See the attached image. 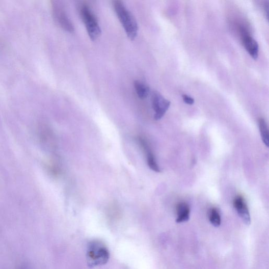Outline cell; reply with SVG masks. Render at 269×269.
Here are the masks:
<instances>
[{"label": "cell", "mask_w": 269, "mask_h": 269, "mask_svg": "<svg viewBox=\"0 0 269 269\" xmlns=\"http://www.w3.org/2000/svg\"><path fill=\"white\" fill-rule=\"evenodd\" d=\"M242 39L245 47L250 56L256 60L259 56V45L257 42L249 36L245 29H242Z\"/></svg>", "instance_id": "cell-7"}, {"label": "cell", "mask_w": 269, "mask_h": 269, "mask_svg": "<svg viewBox=\"0 0 269 269\" xmlns=\"http://www.w3.org/2000/svg\"><path fill=\"white\" fill-rule=\"evenodd\" d=\"M79 14L90 39L93 41H96L102 34L96 16L89 6L86 4L80 5Z\"/></svg>", "instance_id": "cell-3"}, {"label": "cell", "mask_w": 269, "mask_h": 269, "mask_svg": "<svg viewBox=\"0 0 269 269\" xmlns=\"http://www.w3.org/2000/svg\"><path fill=\"white\" fill-rule=\"evenodd\" d=\"M113 7L117 18L123 26L128 38L131 41L134 40L136 39L139 31V26L136 18L122 2H113Z\"/></svg>", "instance_id": "cell-1"}, {"label": "cell", "mask_w": 269, "mask_h": 269, "mask_svg": "<svg viewBox=\"0 0 269 269\" xmlns=\"http://www.w3.org/2000/svg\"><path fill=\"white\" fill-rule=\"evenodd\" d=\"M176 211L177 214L176 223L186 222L190 220L191 210L187 203H184V202L179 203L177 206Z\"/></svg>", "instance_id": "cell-9"}, {"label": "cell", "mask_w": 269, "mask_h": 269, "mask_svg": "<svg viewBox=\"0 0 269 269\" xmlns=\"http://www.w3.org/2000/svg\"><path fill=\"white\" fill-rule=\"evenodd\" d=\"M182 97L184 102L189 105H193L195 102L194 99L187 95H183Z\"/></svg>", "instance_id": "cell-13"}, {"label": "cell", "mask_w": 269, "mask_h": 269, "mask_svg": "<svg viewBox=\"0 0 269 269\" xmlns=\"http://www.w3.org/2000/svg\"><path fill=\"white\" fill-rule=\"evenodd\" d=\"M233 206L244 223L247 225L251 224V217L249 209L244 198L237 196L233 200Z\"/></svg>", "instance_id": "cell-6"}, {"label": "cell", "mask_w": 269, "mask_h": 269, "mask_svg": "<svg viewBox=\"0 0 269 269\" xmlns=\"http://www.w3.org/2000/svg\"><path fill=\"white\" fill-rule=\"evenodd\" d=\"M139 142L146 154L147 164L151 170H153L155 172H160V168L157 163L155 157L152 152V151L151 150V149L147 141L144 139L140 138L139 139Z\"/></svg>", "instance_id": "cell-8"}, {"label": "cell", "mask_w": 269, "mask_h": 269, "mask_svg": "<svg viewBox=\"0 0 269 269\" xmlns=\"http://www.w3.org/2000/svg\"><path fill=\"white\" fill-rule=\"evenodd\" d=\"M134 87L140 99H144L149 95L150 89L145 83L139 80H136L134 82Z\"/></svg>", "instance_id": "cell-10"}, {"label": "cell", "mask_w": 269, "mask_h": 269, "mask_svg": "<svg viewBox=\"0 0 269 269\" xmlns=\"http://www.w3.org/2000/svg\"><path fill=\"white\" fill-rule=\"evenodd\" d=\"M264 12L266 14L265 15H266V18L267 19L268 18V2H267V4H265L264 5Z\"/></svg>", "instance_id": "cell-14"}, {"label": "cell", "mask_w": 269, "mask_h": 269, "mask_svg": "<svg viewBox=\"0 0 269 269\" xmlns=\"http://www.w3.org/2000/svg\"><path fill=\"white\" fill-rule=\"evenodd\" d=\"M209 220L211 224L214 227H220L221 225V217L220 212L216 208L210 209L209 212Z\"/></svg>", "instance_id": "cell-12"}, {"label": "cell", "mask_w": 269, "mask_h": 269, "mask_svg": "<svg viewBox=\"0 0 269 269\" xmlns=\"http://www.w3.org/2000/svg\"><path fill=\"white\" fill-rule=\"evenodd\" d=\"M151 102H152V106L155 112L154 119L156 121L162 119L171 104L170 100L166 99L157 92H154L153 93Z\"/></svg>", "instance_id": "cell-4"}, {"label": "cell", "mask_w": 269, "mask_h": 269, "mask_svg": "<svg viewBox=\"0 0 269 269\" xmlns=\"http://www.w3.org/2000/svg\"><path fill=\"white\" fill-rule=\"evenodd\" d=\"M258 123L262 140L264 145L268 147L269 145V136L267 125L265 121L262 118L259 119Z\"/></svg>", "instance_id": "cell-11"}, {"label": "cell", "mask_w": 269, "mask_h": 269, "mask_svg": "<svg viewBox=\"0 0 269 269\" xmlns=\"http://www.w3.org/2000/svg\"><path fill=\"white\" fill-rule=\"evenodd\" d=\"M110 258V251L103 243L94 240L89 244L87 258L88 264L90 267L106 264L109 261Z\"/></svg>", "instance_id": "cell-2"}, {"label": "cell", "mask_w": 269, "mask_h": 269, "mask_svg": "<svg viewBox=\"0 0 269 269\" xmlns=\"http://www.w3.org/2000/svg\"><path fill=\"white\" fill-rule=\"evenodd\" d=\"M53 13L56 21L64 30L72 33L74 31V27L68 16L66 15L63 8L58 4L52 5Z\"/></svg>", "instance_id": "cell-5"}]
</instances>
